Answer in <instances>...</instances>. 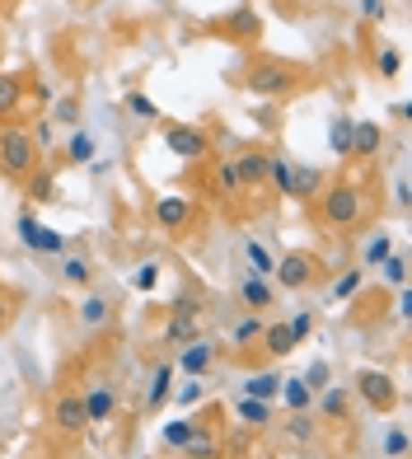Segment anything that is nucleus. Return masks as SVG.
<instances>
[{"mask_svg":"<svg viewBox=\"0 0 412 459\" xmlns=\"http://www.w3.org/2000/svg\"><path fill=\"white\" fill-rule=\"evenodd\" d=\"M14 230H19V244H24L29 254H47V258L66 254V235H56V230H47V225L38 221L33 212L19 216V221H14Z\"/></svg>","mask_w":412,"mask_h":459,"instance_id":"7ed1b4c3","label":"nucleus"},{"mask_svg":"<svg viewBox=\"0 0 412 459\" xmlns=\"http://www.w3.org/2000/svg\"><path fill=\"white\" fill-rule=\"evenodd\" d=\"M164 342H169V347L197 342V319L193 315H169V324H164Z\"/></svg>","mask_w":412,"mask_h":459,"instance_id":"a211bd4d","label":"nucleus"},{"mask_svg":"<svg viewBox=\"0 0 412 459\" xmlns=\"http://www.w3.org/2000/svg\"><path fill=\"white\" fill-rule=\"evenodd\" d=\"M394 309H399V319H408V315H412V290H408V286H399V300H394Z\"/></svg>","mask_w":412,"mask_h":459,"instance_id":"864d4df0","label":"nucleus"},{"mask_svg":"<svg viewBox=\"0 0 412 459\" xmlns=\"http://www.w3.org/2000/svg\"><path fill=\"white\" fill-rule=\"evenodd\" d=\"M66 160H71V164H90V160H94V136H90V132H75V136L66 141Z\"/></svg>","mask_w":412,"mask_h":459,"instance_id":"c756f323","label":"nucleus"},{"mask_svg":"<svg viewBox=\"0 0 412 459\" xmlns=\"http://www.w3.org/2000/svg\"><path fill=\"white\" fill-rule=\"evenodd\" d=\"M380 145H384L380 122L356 117V127H352V155H356V160H370V155H380Z\"/></svg>","mask_w":412,"mask_h":459,"instance_id":"9d476101","label":"nucleus"},{"mask_svg":"<svg viewBox=\"0 0 412 459\" xmlns=\"http://www.w3.org/2000/svg\"><path fill=\"white\" fill-rule=\"evenodd\" d=\"M19 99H24L19 75H0V117H10V113L19 108Z\"/></svg>","mask_w":412,"mask_h":459,"instance_id":"bb28decb","label":"nucleus"},{"mask_svg":"<svg viewBox=\"0 0 412 459\" xmlns=\"http://www.w3.org/2000/svg\"><path fill=\"white\" fill-rule=\"evenodd\" d=\"M272 277H277L281 290H305L309 281H314V258L309 254H286V258H277Z\"/></svg>","mask_w":412,"mask_h":459,"instance_id":"423d86ee","label":"nucleus"},{"mask_svg":"<svg viewBox=\"0 0 412 459\" xmlns=\"http://www.w3.org/2000/svg\"><path fill=\"white\" fill-rule=\"evenodd\" d=\"M52 187H56L52 174H29V197H33V202H52V197H56Z\"/></svg>","mask_w":412,"mask_h":459,"instance_id":"4c0bfd02","label":"nucleus"},{"mask_svg":"<svg viewBox=\"0 0 412 459\" xmlns=\"http://www.w3.org/2000/svg\"><path fill=\"white\" fill-rule=\"evenodd\" d=\"M253 122H258V127H277V108H272V103H262V108H253Z\"/></svg>","mask_w":412,"mask_h":459,"instance_id":"603ef678","label":"nucleus"},{"mask_svg":"<svg viewBox=\"0 0 412 459\" xmlns=\"http://www.w3.org/2000/svg\"><path fill=\"white\" fill-rule=\"evenodd\" d=\"M52 422H56V431L80 436V431L90 427V417H85V399H80V394H61L56 408H52Z\"/></svg>","mask_w":412,"mask_h":459,"instance_id":"1a4fd4ad","label":"nucleus"},{"mask_svg":"<svg viewBox=\"0 0 412 459\" xmlns=\"http://www.w3.org/2000/svg\"><path fill=\"white\" fill-rule=\"evenodd\" d=\"M155 281H159V263H141V267H136V277H132L136 290H155Z\"/></svg>","mask_w":412,"mask_h":459,"instance_id":"79ce46f5","label":"nucleus"},{"mask_svg":"<svg viewBox=\"0 0 412 459\" xmlns=\"http://www.w3.org/2000/svg\"><path fill=\"white\" fill-rule=\"evenodd\" d=\"M262 338H267V351H272L277 361L296 351V338H291V328H286V324H262Z\"/></svg>","mask_w":412,"mask_h":459,"instance_id":"4be33fe9","label":"nucleus"},{"mask_svg":"<svg viewBox=\"0 0 412 459\" xmlns=\"http://www.w3.org/2000/svg\"><path fill=\"white\" fill-rule=\"evenodd\" d=\"M174 315H193V319H197V315H202V300H197V296H178V300H174Z\"/></svg>","mask_w":412,"mask_h":459,"instance_id":"8fccbe9b","label":"nucleus"},{"mask_svg":"<svg viewBox=\"0 0 412 459\" xmlns=\"http://www.w3.org/2000/svg\"><path fill=\"white\" fill-rule=\"evenodd\" d=\"M323 202H319V212H323V221L328 225H338V230H347V225H356L361 221V212H365V202H361V193L352 183H333L328 193H319Z\"/></svg>","mask_w":412,"mask_h":459,"instance_id":"f03ea898","label":"nucleus"},{"mask_svg":"<svg viewBox=\"0 0 412 459\" xmlns=\"http://www.w3.org/2000/svg\"><path fill=\"white\" fill-rule=\"evenodd\" d=\"M29 136H33V145H38V151H47V145L56 141V132H52V122H38V127H33Z\"/></svg>","mask_w":412,"mask_h":459,"instance_id":"de8ad7c7","label":"nucleus"},{"mask_svg":"<svg viewBox=\"0 0 412 459\" xmlns=\"http://www.w3.org/2000/svg\"><path fill=\"white\" fill-rule=\"evenodd\" d=\"M169 394H174V361H159L155 375H150V389H146V408H164L169 403Z\"/></svg>","mask_w":412,"mask_h":459,"instance_id":"f8f14e48","label":"nucleus"},{"mask_svg":"<svg viewBox=\"0 0 412 459\" xmlns=\"http://www.w3.org/2000/svg\"><path fill=\"white\" fill-rule=\"evenodd\" d=\"M267 164H272V160H267V155H258V151H244L239 160H235V169H239V183H267Z\"/></svg>","mask_w":412,"mask_h":459,"instance_id":"6ab92c4d","label":"nucleus"},{"mask_svg":"<svg viewBox=\"0 0 412 459\" xmlns=\"http://www.w3.org/2000/svg\"><path fill=\"white\" fill-rule=\"evenodd\" d=\"M235 417L244 427H267L272 422V403H262V399H239L235 403Z\"/></svg>","mask_w":412,"mask_h":459,"instance_id":"b1692460","label":"nucleus"},{"mask_svg":"<svg viewBox=\"0 0 412 459\" xmlns=\"http://www.w3.org/2000/svg\"><path fill=\"white\" fill-rule=\"evenodd\" d=\"M281 399H286V408H291V412H309V403H314V389H309L300 375H296V380H281Z\"/></svg>","mask_w":412,"mask_h":459,"instance_id":"5701e85b","label":"nucleus"},{"mask_svg":"<svg viewBox=\"0 0 412 459\" xmlns=\"http://www.w3.org/2000/svg\"><path fill=\"white\" fill-rule=\"evenodd\" d=\"M352 127H356V117H347V113H338L333 122H328V151L352 155Z\"/></svg>","mask_w":412,"mask_h":459,"instance_id":"f3484780","label":"nucleus"},{"mask_svg":"<svg viewBox=\"0 0 412 459\" xmlns=\"http://www.w3.org/2000/svg\"><path fill=\"white\" fill-rule=\"evenodd\" d=\"M188 221H193V202L188 197H159L155 202V225L159 230H169V235H183V230H188Z\"/></svg>","mask_w":412,"mask_h":459,"instance_id":"6e6552de","label":"nucleus"},{"mask_svg":"<svg viewBox=\"0 0 412 459\" xmlns=\"http://www.w3.org/2000/svg\"><path fill=\"white\" fill-rule=\"evenodd\" d=\"M108 315H113V305L103 296H85V300H80V328H103Z\"/></svg>","mask_w":412,"mask_h":459,"instance_id":"412c9836","label":"nucleus"},{"mask_svg":"<svg viewBox=\"0 0 412 459\" xmlns=\"http://www.w3.org/2000/svg\"><path fill=\"white\" fill-rule=\"evenodd\" d=\"M193 431H197V422H193V417H174V422L164 427V446L183 450V446H188V436H193Z\"/></svg>","mask_w":412,"mask_h":459,"instance_id":"cd10ccee","label":"nucleus"},{"mask_svg":"<svg viewBox=\"0 0 412 459\" xmlns=\"http://www.w3.org/2000/svg\"><path fill=\"white\" fill-rule=\"evenodd\" d=\"M356 394H361V399L370 403V408H375V412H389V408H394V399H399V389H394V380H389V375L384 370H356Z\"/></svg>","mask_w":412,"mask_h":459,"instance_id":"39448f33","label":"nucleus"},{"mask_svg":"<svg viewBox=\"0 0 412 459\" xmlns=\"http://www.w3.org/2000/svg\"><path fill=\"white\" fill-rule=\"evenodd\" d=\"M399 71H403V56H399L394 48H384V52H380V75H384V80H394Z\"/></svg>","mask_w":412,"mask_h":459,"instance_id":"a18cd8bd","label":"nucleus"},{"mask_svg":"<svg viewBox=\"0 0 412 459\" xmlns=\"http://www.w3.org/2000/svg\"><path fill=\"white\" fill-rule=\"evenodd\" d=\"M230 29H235V33H253V29H258V14H253V10H239V14L230 19Z\"/></svg>","mask_w":412,"mask_h":459,"instance_id":"09e8293b","label":"nucleus"},{"mask_svg":"<svg viewBox=\"0 0 412 459\" xmlns=\"http://www.w3.org/2000/svg\"><path fill=\"white\" fill-rule=\"evenodd\" d=\"M211 357H216V347L211 342H188V347H178V361H174V370H183V375H202L206 366H211Z\"/></svg>","mask_w":412,"mask_h":459,"instance_id":"9b49d317","label":"nucleus"},{"mask_svg":"<svg viewBox=\"0 0 412 459\" xmlns=\"http://www.w3.org/2000/svg\"><path fill=\"white\" fill-rule=\"evenodd\" d=\"M300 380H305L309 389H314V394H319V389H328V385H333V380H328V366H323V361H314V366H309V370L300 375Z\"/></svg>","mask_w":412,"mask_h":459,"instance_id":"37998d69","label":"nucleus"},{"mask_svg":"<svg viewBox=\"0 0 412 459\" xmlns=\"http://www.w3.org/2000/svg\"><path fill=\"white\" fill-rule=\"evenodd\" d=\"M323 399H319V412L328 417V422H338V417H347V408H352V394L347 389H338V385H328V389H319Z\"/></svg>","mask_w":412,"mask_h":459,"instance_id":"aec40b11","label":"nucleus"},{"mask_svg":"<svg viewBox=\"0 0 412 459\" xmlns=\"http://www.w3.org/2000/svg\"><path fill=\"white\" fill-rule=\"evenodd\" d=\"M164 145H169V155H178V160H202L211 151L206 132H197V127H169L164 132Z\"/></svg>","mask_w":412,"mask_h":459,"instance_id":"0eeeda50","label":"nucleus"},{"mask_svg":"<svg viewBox=\"0 0 412 459\" xmlns=\"http://www.w3.org/2000/svg\"><path fill=\"white\" fill-rule=\"evenodd\" d=\"M80 399H85V417H90V422H108V417H113V389L108 385H90Z\"/></svg>","mask_w":412,"mask_h":459,"instance_id":"dca6fc26","label":"nucleus"},{"mask_svg":"<svg viewBox=\"0 0 412 459\" xmlns=\"http://www.w3.org/2000/svg\"><path fill=\"white\" fill-rule=\"evenodd\" d=\"M384 14H389L384 0H361V19H384Z\"/></svg>","mask_w":412,"mask_h":459,"instance_id":"3c124183","label":"nucleus"},{"mask_svg":"<svg viewBox=\"0 0 412 459\" xmlns=\"http://www.w3.org/2000/svg\"><path fill=\"white\" fill-rule=\"evenodd\" d=\"M216 183H220V193H239V169H235V160H225L220 169H216Z\"/></svg>","mask_w":412,"mask_h":459,"instance_id":"a19ab883","label":"nucleus"},{"mask_svg":"<svg viewBox=\"0 0 412 459\" xmlns=\"http://www.w3.org/2000/svg\"><path fill=\"white\" fill-rule=\"evenodd\" d=\"M239 300H244V305H249L253 315H258V309H267V305H277V286L267 281V277H249V281L239 286Z\"/></svg>","mask_w":412,"mask_h":459,"instance_id":"4468645a","label":"nucleus"},{"mask_svg":"<svg viewBox=\"0 0 412 459\" xmlns=\"http://www.w3.org/2000/svg\"><path fill=\"white\" fill-rule=\"evenodd\" d=\"M253 338H262V319L249 315V319H239V324H235V342H239V347H249Z\"/></svg>","mask_w":412,"mask_h":459,"instance_id":"58836bf2","label":"nucleus"},{"mask_svg":"<svg viewBox=\"0 0 412 459\" xmlns=\"http://www.w3.org/2000/svg\"><path fill=\"white\" fill-rule=\"evenodd\" d=\"M244 85H249L253 94L277 99V94H286V90H296V71H291V66H281V61H258Z\"/></svg>","mask_w":412,"mask_h":459,"instance_id":"20e7f679","label":"nucleus"},{"mask_svg":"<svg viewBox=\"0 0 412 459\" xmlns=\"http://www.w3.org/2000/svg\"><path fill=\"white\" fill-rule=\"evenodd\" d=\"M5 315H10V305H5V296H0V324H5Z\"/></svg>","mask_w":412,"mask_h":459,"instance_id":"5fc2aeb1","label":"nucleus"},{"mask_svg":"<svg viewBox=\"0 0 412 459\" xmlns=\"http://www.w3.org/2000/svg\"><path fill=\"white\" fill-rule=\"evenodd\" d=\"M286 431H291L296 441H309V436H314V422H309L305 412H291V422H286Z\"/></svg>","mask_w":412,"mask_h":459,"instance_id":"49530a36","label":"nucleus"},{"mask_svg":"<svg viewBox=\"0 0 412 459\" xmlns=\"http://www.w3.org/2000/svg\"><path fill=\"white\" fill-rule=\"evenodd\" d=\"M202 394H206L202 375H193V380H183V385H178V394H174V399H178L183 408H193V403H202Z\"/></svg>","mask_w":412,"mask_h":459,"instance_id":"c9c22d12","label":"nucleus"},{"mask_svg":"<svg viewBox=\"0 0 412 459\" xmlns=\"http://www.w3.org/2000/svg\"><path fill=\"white\" fill-rule=\"evenodd\" d=\"M281 380H286V375H277V370H258V375H249V380H244V399L272 403L277 394H281Z\"/></svg>","mask_w":412,"mask_h":459,"instance_id":"ddd939ff","label":"nucleus"},{"mask_svg":"<svg viewBox=\"0 0 412 459\" xmlns=\"http://www.w3.org/2000/svg\"><path fill=\"white\" fill-rule=\"evenodd\" d=\"M61 277H66L71 286H85L94 273H90V263H85V258H66V263H61Z\"/></svg>","mask_w":412,"mask_h":459,"instance_id":"72a5a7b5","label":"nucleus"},{"mask_svg":"<svg viewBox=\"0 0 412 459\" xmlns=\"http://www.w3.org/2000/svg\"><path fill=\"white\" fill-rule=\"evenodd\" d=\"M319 187H323V174L319 169H309V164H291V197L296 202L319 197Z\"/></svg>","mask_w":412,"mask_h":459,"instance_id":"2eb2a0df","label":"nucleus"},{"mask_svg":"<svg viewBox=\"0 0 412 459\" xmlns=\"http://www.w3.org/2000/svg\"><path fill=\"white\" fill-rule=\"evenodd\" d=\"M384 281H394V286H408V254H389L384 263Z\"/></svg>","mask_w":412,"mask_h":459,"instance_id":"473e14b6","label":"nucleus"},{"mask_svg":"<svg viewBox=\"0 0 412 459\" xmlns=\"http://www.w3.org/2000/svg\"><path fill=\"white\" fill-rule=\"evenodd\" d=\"M389 254H394V239H389L384 230H380V235H375V239L365 244V267H380V263H384Z\"/></svg>","mask_w":412,"mask_h":459,"instance_id":"2f4dec72","label":"nucleus"},{"mask_svg":"<svg viewBox=\"0 0 412 459\" xmlns=\"http://www.w3.org/2000/svg\"><path fill=\"white\" fill-rule=\"evenodd\" d=\"M267 178L277 183V193L291 197V160H272V164H267Z\"/></svg>","mask_w":412,"mask_h":459,"instance_id":"f704fd0d","label":"nucleus"},{"mask_svg":"<svg viewBox=\"0 0 412 459\" xmlns=\"http://www.w3.org/2000/svg\"><path fill=\"white\" fill-rule=\"evenodd\" d=\"M52 122H66V127H75V122H80V94H61L56 108H52Z\"/></svg>","mask_w":412,"mask_h":459,"instance_id":"7c9ffc66","label":"nucleus"},{"mask_svg":"<svg viewBox=\"0 0 412 459\" xmlns=\"http://www.w3.org/2000/svg\"><path fill=\"white\" fill-rule=\"evenodd\" d=\"M183 455H188V459H216L220 446H216V436H211V431H202V427H197V431L188 436V446H183Z\"/></svg>","mask_w":412,"mask_h":459,"instance_id":"393cba45","label":"nucleus"},{"mask_svg":"<svg viewBox=\"0 0 412 459\" xmlns=\"http://www.w3.org/2000/svg\"><path fill=\"white\" fill-rule=\"evenodd\" d=\"M361 281H365V267H352V273H342L338 281H333V300L342 305V300H352L356 290H361Z\"/></svg>","mask_w":412,"mask_h":459,"instance_id":"c85d7f7f","label":"nucleus"},{"mask_svg":"<svg viewBox=\"0 0 412 459\" xmlns=\"http://www.w3.org/2000/svg\"><path fill=\"white\" fill-rule=\"evenodd\" d=\"M33 164H38V145H33L29 127L5 122V127H0V174L5 178H29Z\"/></svg>","mask_w":412,"mask_h":459,"instance_id":"f257e3e1","label":"nucleus"},{"mask_svg":"<svg viewBox=\"0 0 412 459\" xmlns=\"http://www.w3.org/2000/svg\"><path fill=\"white\" fill-rule=\"evenodd\" d=\"M286 328H291V338H296V342H305L309 333H314V315H309V309H300V315L286 324Z\"/></svg>","mask_w":412,"mask_h":459,"instance_id":"c03bdc74","label":"nucleus"},{"mask_svg":"<svg viewBox=\"0 0 412 459\" xmlns=\"http://www.w3.org/2000/svg\"><path fill=\"white\" fill-rule=\"evenodd\" d=\"M384 455H389V459H403V455H408V431H403V427H389V431H384Z\"/></svg>","mask_w":412,"mask_h":459,"instance_id":"e433bc0d","label":"nucleus"},{"mask_svg":"<svg viewBox=\"0 0 412 459\" xmlns=\"http://www.w3.org/2000/svg\"><path fill=\"white\" fill-rule=\"evenodd\" d=\"M127 113H132V117H146V122H155V117H159V108H155V103H150L146 94H127Z\"/></svg>","mask_w":412,"mask_h":459,"instance_id":"ea45409f","label":"nucleus"},{"mask_svg":"<svg viewBox=\"0 0 412 459\" xmlns=\"http://www.w3.org/2000/svg\"><path fill=\"white\" fill-rule=\"evenodd\" d=\"M244 258H249V273H253V277H272V267H277V258L267 254V248H262L258 239L244 244Z\"/></svg>","mask_w":412,"mask_h":459,"instance_id":"a878e982","label":"nucleus"},{"mask_svg":"<svg viewBox=\"0 0 412 459\" xmlns=\"http://www.w3.org/2000/svg\"><path fill=\"white\" fill-rule=\"evenodd\" d=\"M159 5H164V0H159Z\"/></svg>","mask_w":412,"mask_h":459,"instance_id":"6e6d98bb","label":"nucleus"}]
</instances>
